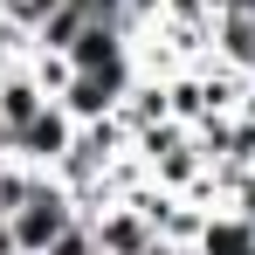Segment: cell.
I'll use <instances>...</instances> for the list:
<instances>
[{"instance_id": "6da1fadb", "label": "cell", "mask_w": 255, "mask_h": 255, "mask_svg": "<svg viewBox=\"0 0 255 255\" xmlns=\"http://www.w3.org/2000/svg\"><path fill=\"white\" fill-rule=\"evenodd\" d=\"M76 221H83V200H76V193H69L55 172H42V179H35V193L7 214L14 255H48L62 235H69V228H76Z\"/></svg>"}, {"instance_id": "7a4b0ae2", "label": "cell", "mask_w": 255, "mask_h": 255, "mask_svg": "<svg viewBox=\"0 0 255 255\" xmlns=\"http://www.w3.org/2000/svg\"><path fill=\"white\" fill-rule=\"evenodd\" d=\"M76 131L83 125H76L62 104H42V118H28V125L7 138V152H14L21 166H35V172H55L69 152H76Z\"/></svg>"}, {"instance_id": "3957f363", "label": "cell", "mask_w": 255, "mask_h": 255, "mask_svg": "<svg viewBox=\"0 0 255 255\" xmlns=\"http://www.w3.org/2000/svg\"><path fill=\"white\" fill-rule=\"evenodd\" d=\"M90 235H97V249L104 255H145L159 242V228L145 221V207H131V200H104V207H90Z\"/></svg>"}, {"instance_id": "277c9868", "label": "cell", "mask_w": 255, "mask_h": 255, "mask_svg": "<svg viewBox=\"0 0 255 255\" xmlns=\"http://www.w3.org/2000/svg\"><path fill=\"white\" fill-rule=\"evenodd\" d=\"M42 104H55V97L35 83V69H28V62L0 69V138H14L28 118H42Z\"/></svg>"}, {"instance_id": "5b68a950", "label": "cell", "mask_w": 255, "mask_h": 255, "mask_svg": "<svg viewBox=\"0 0 255 255\" xmlns=\"http://www.w3.org/2000/svg\"><path fill=\"white\" fill-rule=\"evenodd\" d=\"M193 249H200V255H255V214H242V207H207Z\"/></svg>"}, {"instance_id": "8992f818", "label": "cell", "mask_w": 255, "mask_h": 255, "mask_svg": "<svg viewBox=\"0 0 255 255\" xmlns=\"http://www.w3.org/2000/svg\"><path fill=\"white\" fill-rule=\"evenodd\" d=\"M214 55L255 83V14H249V7H228V14L214 21Z\"/></svg>"}, {"instance_id": "52a82bcc", "label": "cell", "mask_w": 255, "mask_h": 255, "mask_svg": "<svg viewBox=\"0 0 255 255\" xmlns=\"http://www.w3.org/2000/svg\"><path fill=\"white\" fill-rule=\"evenodd\" d=\"M28 69H35V83H42L48 97H62V90L76 83V62H69L62 48H35V55H28Z\"/></svg>"}, {"instance_id": "ba28073f", "label": "cell", "mask_w": 255, "mask_h": 255, "mask_svg": "<svg viewBox=\"0 0 255 255\" xmlns=\"http://www.w3.org/2000/svg\"><path fill=\"white\" fill-rule=\"evenodd\" d=\"M48 255H104V249H97V235H90V221H76V228H69V235H62V242H55Z\"/></svg>"}, {"instance_id": "9c48e42d", "label": "cell", "mask_w": 255, "mask_h": 255, "mask_svg": "<svg viewBox=\"0 0 255 255\" xmlns=\"http://www.w3.org/2000/svg\"><path fill=\"white\" fill-rule=\"evenodd\" d=\"M0 21H14V0H0Z\"/></svg>"}, {"instance_id": "30bf717a", "label": "cell", "mask_w": 255, "mask_h": 255, "mask_svg": "<svg viewBox=\"0 0 255 255\" xmlns=\"http://www.w3.org/2000/svg\"><path fill=\"white\" fill-rule=\"evenodd\" d=\"M235 7H249V14H255V0H235Z\"/></svg>"}, {"instance_id": "8fae6325", "label": "cell", "mask_w": 255, "mask_h": 255, "mask_svg": "<svg viewBox=\"0 0 255 255\" xmlns=\"http://www.w3.org/2000/svg\"><path fill=\"white\" fill-rule=\"evenodd\" d=\"M179 255H200V249H179Z\"/></svg>"}]
</instances>
